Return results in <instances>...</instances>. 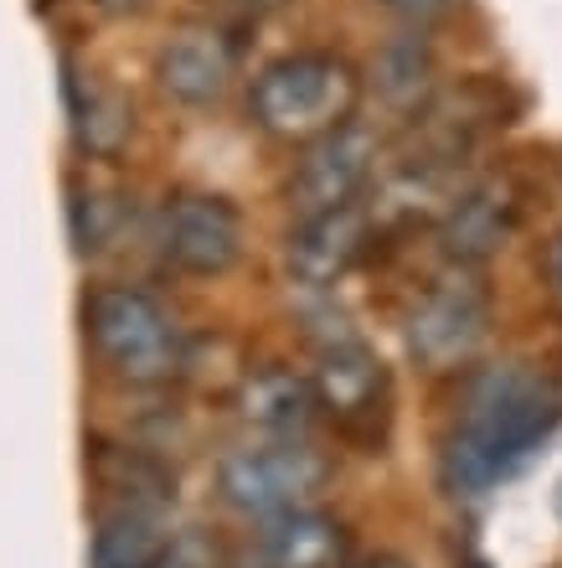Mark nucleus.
<instances>
[{
    "instance_id": "obj_1",
    "label": "nucleus",
    "mask_w": 562,
    "mask_h": 568,
    "mask_svg": "<svg viewBox=\"0 0 562 568\" xmlns=\"http://www.w3.org/2000/svg\"><path fill=\"white\" fill-rule=\"evenodd\" d=\"M562 424V383L527 362L474 367L459 393V419L445 449L454 491L480 496L532 460Z\"/></svg>"
},
{
    "instance_id": "obj_2",
    "label": "nucleus",
    "mask_w": 562,
    "mask_h": 568,
    "mask_svg": "<svg viewBox=\"0 0 562 568\" xmlns=\"http://www.w3.org/2000/svg\"><path fill=\"white\" fill-rule=\"evenodd\" d=\"M356 104H361V78L336 52H295L268 62L248 93L253 124L284 145H315L336 135L340 124H351Z\"/></svg>"
},
{
    "instance_id": "obj_3",
    "label": "nucleus",
    "mask_w": 562,
    "mask_h": 568,
    "mask_svg": "<svg viewBox=\"0 0 562 568\" xmlns=\"http://www.w3.org/2000/svg\"><path fill=\"white\" fill-rule=\"evenodd\" d=\"M83 331L93 357L130 388H161L186 367V336L176 315L134 284H99L83 300Z\"/></svg>"
},
{
    "instance_id": "obj_4",
    "label": "nucleus",
    "mask_w": 562,
    "mask_h": 568,
    "mask_svg": "<svg viewBox=\"0 0 562 568\" xmlns=\"http://www.w3.org/2000/svg\"><path fill=\"white\" fill-rule=\"evenodd\" d=\"M330 465L310 439H264V445L233 449L217 465V491L233 511L274 523L289 511H310L315 496L326 491Z\"/></svg>"
},
{
    "instance_id": "obj_5",
    "label": "nucleus",
    "mask_w": 562,
    "mask_h": 568,
    "mask_svg": "<svg viewBox=\"0 0 562 568\" xmlns=\"http://www.w3.org/2000/svg\"><path fill=\"white\" fill-rule=\"evenodd\" d=\"M486 336H490V290L474 280L470 264L433 274L429 290L408 311V352H413L423 373L470 367Z\"/></svg>"
},
{
    "instance_id": "obj_6",
    "label": "nucleus",
    "mask_w": 562,
    "mask_h": 568,
    "mask_svg": "<svg viewBox=\"0 0 562 568\" xmlns=\"http://www.w3.org/2000/svg\"><path fill=\"white\" fill-rule=\"evenodd\" d=\"M155 248L171 270L212 280L227 274L243 254V212L227 196L212 192H181L165 202L161 227H155Z\"/></svg>"
},
{
    "instance_id": "obj_7",
    "label": "nucleus",
    "mask_w": 562,
    "mask_h": 568,
    "mask_svg": "<svg viewBox=\"0 0 562 568\" xmlns=\"http://www.w3.org/2000/svg\"><path fill=\"white\" fill-rule=\"evenodd\" d=\"M382 140L371 135L367 124H340L336 135L305 145V155L295 161L289 176V207L295 217H320V212L351 207L356 196L367 192L371 171H377Z\"/></svg>"
},
{
    "instance_id": "obj_8",
    "label": "nucleus",
    "mask_w": 562,
    "mask_h": 568,
    "mask_svg": "<svg viewBox=\"0 0 562 568\" xmlns=\"http://www.w3.org/2000/svg\"><path fill=\"white\" fill-rule=\"evenodd\" d=\"M315 398L320 414L340 424L346 434H371L387 419V367L361 336L340 331L315 352Z\"/></svg>"
},
{
    "instance_id": "obj_9",
    "label": "nucleus",
    "mask_w": 562,
    "mask_h": 568,
    "mask_svg": "<svg viewBox=\"0 0 562 568\" xmlns=\"http://www.w3.org/2000/svg\"><path fill=\"white\" fill-rule=\"evenodd\" d=\"M371 233H377V217L367 207H356V202L320 212V217H299V227L289 233V248H284V264H289V274L299 284L330 290L367 258Z\"/></svg>"
},
{
    "instance_id": "obj_10",
    "label": "nucleus",
    "mask_w": 562,
    "mask_h": 568,
    "mask_svg": "<svg viewBox=\"0 0 562 568\" xmlns=\"http://www.w3.org/2000/svg\"><path fill=\"white\" fill-rule=\"evenodd\" d=\"M155 78L176 104H217L237 78V47L217 27H186L155 52Z\"/></svg>"
},
{
    "instance_id": "obj_11",
    "label": "nucleus",
    "mask_w": 562,
    "mask_h": 568,
    "mask_svg": "<svg viewBox=\"0 0 562 568\" xmlns=\"http://www.w3.org/2000/svg\"><path fill=\"white\" fill-rule=\"evenodd\" d=\"M511 227H517V186L505 176H480L439 217V243H445L449 264H470L474 270L490 254H501Z\"/></svg>"
},
{
    "instance_id": "obj_12",
    "label": "nucleus",
    "mask_w": 562,
    "mask_h": 568,
    "mask_svg": "<svg viewBox=\"0 0 562 568\" xmlns=\"http://www.w3.org/2000/svg\"><path fill=\"white\" fill-rule=\"evenodd\" d=\"M346 564V527L326 511H289L253 538L243 568H340Z\"/></svg>"
},
{
    "instance_id": "obj_13",
    "label": "nucleus",
    "mask_w": 562,
    "mask_h": 568,
    "mask_svg": "<svg viewBox=\"0 0 562 568\" xmlns=\"http://www.w3.org/2000/svg\"><path fill=\"white\" fill-rule=\"evenodd\" d=\"M237 408L253 429H264L268 439H305L310 424L320 419V398H315L310 377L289 373V367H264L253 373L237 393Z\"/></svg>"
},
{
    "instance_id": "obj_14",
    "label": "nucleus",
    "mask_w": 562,
    "mask_h": 568,
    "mask_svg": "<svg viewBox=\"0 0 562 568\" xmlns=\"http://www.w3.org/2000/svg\"><path fill=\"white\" fill-rule=\"evenodd\" d=\"M62 93H68V114H73L78 145L89 150V155H119L124 140H130V104H124L114 89H104V83L73 73V68H68Z\"/></svg>"
},
{
    "instance_id": "obj_15",
    "label": "nucleus",
    "mask_w": 562,
    "mask_h": 568,
    "mask_svg": "<svg viewBox=\"0 0 562 568\" xmlns=\"http://www.w3.org/2000/svg\"><path fill=\"white\" fill-rule=\"evenodd\" d=\"M165 538L145 507L109 511L93 532V568H155Z\"/></svg>"
},
{
    "instance_id": "obj_16",
    "label": "nucleus",
    "mask_w": 562,
    "mask_h": 568,
    "mask_svg": "<svg viewBox=\"0 0 562 568\" xmlns=\"http://www.w3.org/2000/svg\"><path fill=\"white\" fill-rule=\"evenodd\" d=\"M377 89H382V99L392 109H402V114H423L429 109V93H433V58L429 47L418 42V37H402V42H392L377 58Z\"/></svg>"
},
{
    "instance_id": "obj_17",
    "label": "nucleus",
    "mask_w": 562,
    "mask_h": 568,
    "mask_svg": "<svg viewBox=\"0 0 562 568\" xmlns=\"http://www.w3.org/2000/svg\"><path fill=\"white\" fill-rule=\"evenodd\" d=\"M155 568H223V548L207 532H176V538H165Z\"/></svg>"
},
{
    "instance_id": "obj_18",
    "label": "nucleus",
    "mask_w": 562,
    "mask_h": 568,
    "mask_svg": "<svg viewBox=\"0 0 562 568\" xmlns=\"http://www.w3.org/2000/svg\"><path fill=\"white\" fill-rule=\"evenodd\" d=\"M537 270H542V284H548L552 305L562 311V227L552 233L548 243H542V258H537Z\"/></svg>"
},
{
    "instance_id": "obj_19",
    "label": "nucleus",
    "mask_w": 562,
    "mask_h": 568,
    "mask_svg": "<svg viewBox=\"0 0 562 568\" xmlns=\"http://www.w3.org/2000/svg\"><path fill=\"white\" fill-rule=\"evenodd\" d=\"M387 11H398V16H408V21H433V16H445V11H454L459 0H382Z\"/></svg>"
},
{
    "instance_id": "obj_20",
    "label": "nucleus",
    "mask_w": 562,
    "mask_h": 568,
    "mask_svg": "<svg viewBox=\"0 0 562 568\" xmlns=\"http://www.w3.org/2000/svg\"><path fill=\"white\" fill-rule=\"evenodd\" d=\"M361 568H408L402 558H371V564H361Z\"/></svg>"
},
{
    "instance_id": "obj_21",
    "label": "nucleus",
    "mask_w": 562,
    "mask_h": 568,
    "mask_svg": "<svg viewBox=\"0 0 562 568\" xmlns=\"http://www.w3.org/2000/svg\"><path fill=\"white\" fill-rule=\"evenodd\" d=\"M248 6H258V11H274V6H284V0H248Z\"/></svg>"
}]
</instances>
